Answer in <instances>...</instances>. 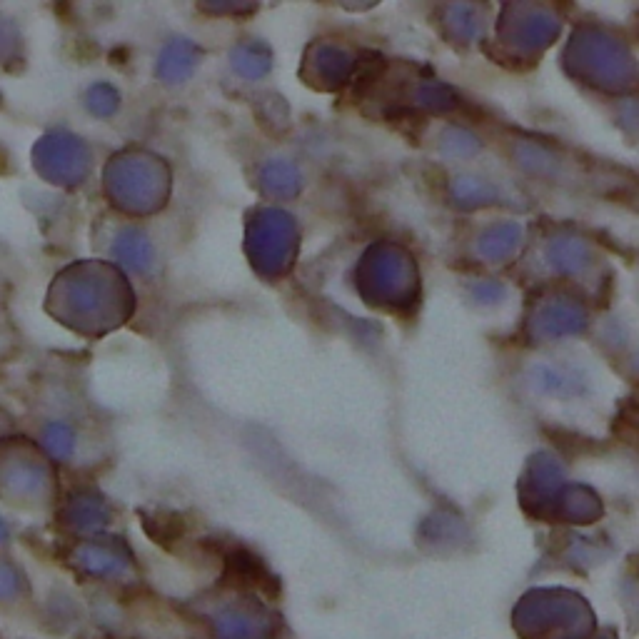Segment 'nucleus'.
<instances>
[{"instance_id":"nucleus-4","label":"nucleus","mask_w":639,"mask_h":639,"mask_svg":"<svg viewBox=\"0 0 639 639\" xmlns=\"http://www.w3.org/2000/svg\"><path fill=\"white\" fill-rule=\"evenodd\" d=\"M40 442L55 460H68L75 452V430L63 420H53L40 432Z\"/></svg>"},{"instance_id":"nucleus-2","label":"nucleus","mask_w":639,"mask_h":639,"mask_svg":"<svg viewBox=\"0 0 639 639\" xmlns=\"http://www.w3.org/2000/svg\"><path fill=\"white\" fill-rule=\"evenodd\" d=\"M200 50L190 43L188 38H173L163 45L155 63V75L163 80L165 85L185 83L193 75L195 65H198Z\"/></svg>"},{"instance_id":"nucleus-3","label":"nucleus","mask_w":639,"mask_h":639,"mask_svg":"<svg viewBox=\"0 0 639 639\" xmlns=\"http://www.w3.org/2000/svg\"><path fill=\"white\" fill-rule=\"evenodd\" d=\"M110 253H113V258L118 260L123 268L133 270V273L145 275L155 268L153 243H150L148 235L138 228L120 230Z\"/></svg>"},{"instance_id":"nucleus-6","label":"nucleus","mask_w":639,"mask_h":639,"mask_svg":"<svg viewBox=\"0 0 639 639\" xmlns=\"http://www.w3.org/2000/svg\"><path fill=\"white\" fill-rule=\"evenodd\" d=\"M3 535H5V530H3V525H0V537H3Z\"/></svg>"},{"instance_id":"nucleus-5","label":"nucleus","mask_w":639,"mask_h":639,"mask_svg":"<svg viewBox=\"0 0 639 639\" xmlns=\"http://www.w3.org/2000/svg\"><path fill=\"white\" fill-rule=\"evenodd\" d=\"M83 105L93 118L108 120L118 113L120 93L110 83H93L88 90H85Z\"/></svg>"},{"instance_id":"nucleus-1","label":"nucleus","mask_w":639,"mask_h":639,"mask_svg":"<svg viewBox=\"0 0 639 639\" xmlns=\"http://www.w3.org/2000/svg\"><path fill=\"white\" fill-rule=\"evenodd\" d=\"M35 158H38V165L50 163V160L55 158L63 160L58 170V178H55V183L63 185L83 180L90 165L85 145L68 133H55L43 138V143H38V148H35Z\"/></svg>"}]
</instances>
